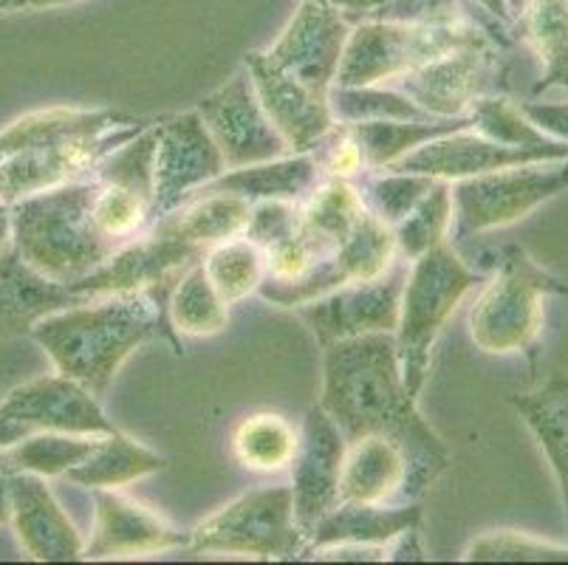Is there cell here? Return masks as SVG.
<instances>
[{"mask_svg": "<svg viewBox=\"0 0 568 565\" xmlns=\"http://www.w3.org/2000/svg\"><path fill=\"white\" fill-rule=\"evenodd\" d=\"M323 407L345 442L385 435L410 464L407 495L418 501L450 466V450L418 413L402 380L394 334L337 340L323 349Z\"/></svg>", "mask_w": 568, "mask_h": 565, "instance_id": "6da1fadb", "label": "cell"}, {"mask_svg": "<svg viewBox=\"0 0 568 565\" xmlns=\"http://www.w3.org/2000/svg\"><path fill=\"white\" fill-rule=\"evenodd\" d=\"M153 122L111 108H49L14 119L0 131V204L88 179Z\"/></svg>", "mask_w": 568, "mask_h": 565, "instance_id": "7a4b0ae2", "label": "cell"}, {"mask_svg": "<svg viewBox=\"0 0 568 565\" xmlns=\"http://www.w3.org/2000/svg\"><path fill=\"white\" fill-rule=\"evenodd\" d=\"M32 336L57 373L85 385L94 396L108 391L122 362L148 342L168 340L175 354H184L168 305L148 292L108 294L57 311L34 325Z\"/></svg>", "mask_w": 568, "mask_h": 565, "instance_id": "3957f363", "label": "cell"}, {"mask_svg": "<svg viewBox=\"0 0 568 565\" xmlns=\"http://www.w3.org/2000/svg\"><path fill=\"white\" fill-rule=\"evenodd\" d=\"M97 179L69 181L9 206L12 243L29 266L57 283H77L111 261L119 249L94 224Z\"/></svg>", "mask_w": 568, "mask_h": 565, "instance_id": "277c9868", "label": "cell"}, {"mask_svg": "<svg viewBox=\"0 0 568 565\" xmlns=\"http://www.w3.org/2000/svg\"><path fill=\"white\" fill-rule=\"evenodd\" d=\"M478 283H484V272L469 266L450 241L410 261L402 289L399 325L394 331L402 380L410 396L418 398L425 387L444 323Z\"/></svg>", "mask_w": 568, "mask_h": 565, "instance_id": "5b68a950", "label": "cell"}, {"mask_svg": "<svg viewBox=\"0 0 568 565\" xmlns=\"http://www.w3.org/2000/svg\"><path fill=\"white\" fill-rule=\"evenodd\" d=\"M568 294V283L544 269L524 246L495 252L493 274L469 311V336L484 354L531 351L544 331V300Z\"/></svg>", "mask_w": 568, "mask_h": 565, "instance_id": "8992f818", "label": "cell"}, {"mask_svg": "<svg viewBox=\"0 0 568 565\" xmlns=\"http://www.w3.org/2000/svg\"><path fill=\"white\" fill-rule=\"evenodd\" d=\"M484 43L498 40L475 20L450 26L363 20L351 29L334 85H385L450 51Z\"/></svg>", "mask_w": 568, "mask_h": 565, "instance_id": "52a82bcc", "label": "cell"}, {"mask_svg": "<svg viewBox=\"0 0 568 565\" xmlns=\"http://www.w3.org/2000/svg\"><path fill=\"white\" fill-rule=\"evenodd\" d=\"M568 190V159L531 162L453 181L450 243L462 246L469 238L487 235L518 224L526 215Z\"/></svg>", "mask_w": 568, "mask_h": 565, "instance_id": "ba28073f", "label": "cell"}, {"mask_svg": "<svg viewBox=\"0 0 568 565\" xmlns=\"http://www.w3.org/2000/svg\"><path fill=\"white\" fill-rule=\"evenodd\" d=\"M306 535L294 521L292 486H263L241 495L190 532V552L257 559H303Z\"/></svg>", "mask_w": 568, "mask_h": 565, "instance_id": "9c48e42d", "label": "cell"}, {"mask_svg": "<svg viewBox=\"0 0 568 565\" xmlns=\"http://www.w3.org/2000/svg\"><path fill=\"white\" fill-rule=\"evenodd\" d=\"M204 255L206 252L184 241L173 221L162 215L142 235L119 249L111 261H105L100 269L71 286L94 300L108 297V294L148 292L168 305L175 283Z\"/></svg>", "mask_w": 568, "mask_h": 565, "instance_id": "30bf717a", "label": "cell"}, {"mask_svg": "<svg viewBox=\"0 0 568 565\" xmlns=\"http://www.w3.org/2000/svg\"><path fill=\"white\" fill-rule=\"evenodd\" d=\"M153 221L182 206L201 186L226 173V162L195 111L156 119Z\"/></svg>", "mask_w": 568, "mask_h": 565, "instance_id": "8fae6325", "label": "cell"}, {"mask_svg": "<svg viewBox=\"0 0 568 565\" xmlns=\"http://www.w3.org/2000/svg\"><path fill=\"white\" fill-rule=\"evenodd\" d=\"M396 82H399V91L410 97L427 117H469V108L475 102L500 93L504 69L498 60V43L450 51Z\"/></svg>", "mask_w": 568, "mask_h": 565, "instance_id": "7c38bea8", "label": "cell"}, {"mask_svg": "<svg viewBox=\"0 0 568 565\" xmlns=\"http://www.w3.org/2000/svg\"><path fill=\"white\" fill-rule=\"evenodd\" d=\"M407 261L396 263L387 274L365 283H348L325 297L297 305V317L312 329L320 345L365 334H394L399 325L402 289H405Z\"/></svg>", "mask_w": 568, "mask_h": 565, "instance_id": "4fadbf2b", "label": "cell"}, {"mask_svg": "<svg viewBox=\"0 0 568 565\" xmlns=\"http://www.w3.org/2000/svg\"><path fill=\"white\" fill-rule=\"evenodd\" d=\"M195 113L206 124L213 142L219 144L226 170L268 162V159H281V155L292 153L286 139L277 133L275 124L268 122L246 69L232 77L224 88L204 97L195 105Z\"/></svg>", "mask_w": 568, "mask_h": 565, "instance_id": "5bb4252c", "label": "cell"}, {"mask_svg": "<svg viewBox=\"0 0 568 565\" xmlns=\"http://www.w3.org/2000/svg\"><path fill=\"white\" fill-rule=\"evenodd\" d=\"M348 34L351 26L343 14L328 7H320L314 0H303L301 9L281 31V38L263 54L288 77L328 97L334 80H337Z\"/></svg>", "mask_w": 568, "mask_h": 565, "instance_id": "9a60e30c", "label": "cell"}, {"mask_svg": "<svg viewBox=\"0 0 568 565\" xmlns=\"http://www.w3.org/2000/svg\"><path fill=\"white\" fill-rule=\"evenodd\" d=\"M345 438L337 424L323 407H312L303 418L301 442L292 461V497H294V521L306 535L317 528L339 497V473H343ZM308 548V546H306Z\"/></svg>", "mask_w": 568, "mask_h": 565, "instance_id": "2e32d148", "label": "cell"}, {"mask_svg": "<svg viewBox=\"0 0 568 565\" xmlns=\"http://www.w3.org/2000/svg\"><path fill=\"white\" fill-rule=\"evenodd\" d=\"M557 159H568V144H560V148H513V144H500L484 137L475 128H462V131H453L447 137L422 144L385 170L462 181L473 179V175L495 173V170L518 168V164L557 162Z\"/></svg>", "mask_w": 568, "mask_h": 565, "instance_id": "e0dca14e", "label": "cell"}, {"mask_svg": "<svg viewBox=\"0 0 568 565\" xmlns=\"http://www.w3.org/2000/svg\"><path fill=\"white\" fill-rule=\"evenodd\" d=\"M0 418L23 424L29 433H40V430L80 435L116 433L94 393L63 373L14 387L0 402Z\"/></svg>", "mask_w": 568, "mask_h": 565, "instance_id": "ac0fdd59", "label": "cell"}, {"mask_svg": "<svg viewBox=\"0 0 568 565\" xmlns=\"http://www.w3.org/2000/svg\"><path fill=\"white\" fill-rule=\"evenodd\" d=\"M244 69L252 77V85H255L268 122L275 124L277 133L286 139L292 153L314 150L320 139L337 124L328 97L312 91L301 80H294L286 71L272 65L263 51H250Z\"/></svg>", "mask_w": 568, "mask_h": 565, "instance_id": "d6986e66", "label": "cell"}, {"mask_svg": "<svg viewBox=\"0 0 568 565\" xmlns=\"http://www.w3.org/2000/svg\"><path fill=\"white\" fill-rule=\"evenodd\" d=\"M94 492V532L85 543V559L108 557H139V554H159L170 548H182L190 535L164 523L156 512L136 504L131 497L113 490Z\"/></svg>", "mask_w": 568, "mask_h": 565, "instance_id": "ffe728a7", "label": "cell"}, {"mask_svg": "<svg viewBox=\"0 0 568 565\" xmlns=\"http://www.w3.org/2000/svg\"><path fill=\"white\" fill-rule=\"evenodd\" d=\"M9 492H12V521L9 523L14 526V535L29 557L40 563L82 559L85 541L63 506L57 504L45 478L32 473L9 475Z\"/></svg>", "mask_w": 568, "mask_h": 565, "instance_id": "44dd1931", "label": "cell"}, {"mask_svg": "<svg viewBox=\"0 0 568 565\" xmlns=\"http://www.w3.org/2000/svg\"><path fill=\"white\" fill-rule=\"evenodd\" d=\"M94 297L77 292L71 283H57L29 266L18 246L9 243L0 249V340L32 336V329L57 311L91 303Z\"/></svg>", "mask_w": 568, "mask_h": 565, "instance_id": "7402d4cb", "label": "cell"}, {"mask_svg": "<svg viewBox=\"0 0 568 565\" xmlns=\"http://www.w3.org/2000/svg\"><path fill=\"white\" fill-rule=\"evenodd\" d=\"M410 464L385 435H363L345 442L343 473H339V497L356 504H413L407 495Z\"/></svg>", "mask_w": 568, "mask_h": 565, "instance_id": "603a6c76", "label": "cell"}, {"mask_svg": "<svg viewBox=\"0 0 568 565\" xmlns=\"http://www.w3.org/2000/svg\"><path fill=\"white\" fill-rule=\"evenodd\" d=\"M323 170H320L317 155L312 150L306 153H288L281 159H268V162L246 164V168H235L221 173L210 184H204V193H232L241 199L252 201H292V204H303L317 190L323 181Z\"/></svg>", "mask_w": 568, "mask_h": 565, "instance_id": "cb8c5ba5", "label": "cell"}, {"mask_svg": "<svg viewBox=\"0 0 568 565\" xmlns=\"http://www.w3.org/2000/svg\"><path fill=\"white\" fill-rule=\"evenodd\" d=\"M422 526V506L413 504H356V501H339L308 537V552L328 546H387L399 537L405 528ZM303 554V557H306Z\"/></svg>", "mask_w": 568, "mask_h": 565, "instance_id": "d4e9b609", "label": "cell"}, {"mask_svg": "<svg viewBox=\"0 0 568 565\" xmlns=\"http://www.w3.org/2000/svg\"><path fill=\"white\" fill-rule=\"evenodd\" d=\"M509 402L549 461L568 523V376L562 371H551L540 385L515 393Z\"/></svg>", "mask_w": 568, "mask_h": 565, "instance_id": "484cf974", "label": "cell"}, {"mask_svg": "<svg viewBox=\"0 0 568 565\" xmlns=\"http://www.w3.org/2000/svg\"><path fill=\"white\" fill-rule=\"evenodd\" d=\"M365 212L368 204L354 181L323 179L301 204V232L320 255L328 258L354 232Z\"/></svg>", "mask_w": 568, "mask_h": 565, "instance_id": "4316f807", "label": "cell"}, {"mask_svg": "<svg viewBox=\"0 0 568 565\" xmlns=\"http://www.w3.org/2000/svg\"><path fill=\"white\" fill-rule=\"evenodd\" d=\"M162 470H168L164 455L133 442L116 430V433L102 435L91 455L74 470H69L65 478L77 486H85V490H119V486L156 475Z\"/></svg>", "mask_w": 568, "mask_h": 565, "instance_id": "83f0119b", "label": "cell"}, {"mask_svg": "<svg viewBox=\"0 0 568 565\" xmlns=\"http://www.w3.org/2000/svg\"><path fill=\"white\" fill-rule=\"evenodd\" d=\"M354 133L356 144L363 148L365 168L385 170L394 162L405 159L422 144L453 131L469 128L473 119H427V122H405V119H371V122H345Z\"/></svg>", "mask_w": 568, "mask_h": 565, "instance_id": "f1b7e54d", "label": "cell"}, {"mask_svg": "<svg viewBox=\"0 0 568 565\" xmlns=\"http://www.w3.org/2000/svg\"><path fill=\"white\" fill-rule=\"evenodd\" d=\"M250 215L252 201L232 193H204V190L193 193L182 206L168 212L179 235L199 246L201 252L213 249L215 243L244 235Z\"/></svg>", "mask_w": 568, "mask_h": 565, "instance_id": "f546056e", "label": "cell"}, {"mask_svg": "<svg viewBox=\"0 0 568 565\" xmlns=\"http://www.w3.org/2000/svg\"><path fill=\"white\" fill-rule=\"evenodd\" d=\"M100 438L102 435L54 433V430L29 433L12 447L0 450V473H32L40 475V478H60L69 470H74L77 464H82Z\"/></svg>", "mask_w": 568, "mask_h": 565, "instance_id": "4dcf8cb0", "label": "cell"}, {"mask_svg": "<svg viewBox=\"0 0 568 565\" xmlns=\"http://www.w3.org/2000/svg\"><path fill=\"white\" fill-rule=\"evenodd\" d=\"M518 20L526 46L544 65L535 93L568 91V0H529Z\"/></svg>", "mask_w": 568, "mask_h": 565, "instance_id": "1f68e13d", "label": "cell"}, {"mask_svg": "<svg viewBox=\"0 0 568 565\" xmlns=\"http://www.w3.org/2000/svg\"><path fill=\"white\" fill-rule=\"evenodd\" d=\"M301 433L281 413H252L232 433V453L237 464L252 473H283L297 453Z\"/></svg>", "mask_w": 568, "mask_h": 565, "instance_id": "d6a6232c", "label": "cell"}, {"mask_svg": "<svg viewBox=\"0 0 568 565\" xmlns=\"http://www.w3.org/2000/svg\"><path fill=\"white\" fill-rule=\"evenodd\" d=\"M168 317L179 336H215L230 323V305L215 292L201 261L190 266L170 292Z\"/></svg>", "mask_w": 568, "mask_h": 565, "instance_id": "836d02e7", "label": "cell"}, {"mask_svg": "<svg viewBox=\"0 0 568 565\" xmlns=\"http://www.w3.org/2000/svg\"><path fill=\"white\" fill-rule=\"evenodd\" d=\"M206 278L215 286L226 305H235L246 300L250 294H257L261 283L266 280V258L263 249L246 241L244 235L230 238L224 243H215L213 249H206V255L201 258Z\"/></svg>", "mask_w": 568, "mask_h": 565, "instance_id": "e575fe53", "label": "cell"}, {"mask_svg": "<svg viewBox=\"0 0 568 565\" xmlns=\"http://www.w3.org/2000/svg\"><path fill=\"white\" fill-rule=\"evenodd\" d=\"M453 226V181L436 179L430 193L418 201L399 224L394 226L402 261H416L438 243L450 241Z\"/></svg>", "mask_w": 568, "mask_h": 565, "instance_id": "d590c367", "label": "cell"}, {"mask_svg": "<svg viewBox=\"0 0 568 565\" xmlns=\"http://www.w3.org/2000/svg\"><path fill=\"white\" fill-rule=\"evenodd\" d=\"M328 105L337 122H371V119L427 122L433 119L410 97L402 91H387L385 85H334L328 91Z\"/></svg>", "mask_w": 568, "mask_h": 565, "instance_id": "8d00e7d4", "label": "cell"}, {"mask_svg": "<svg viewBox=\"0 0 568 565\" xmlns=\"http://www.w3.org/2000/svg\"><path fill=\"white\" fill-rule=\"evenodd\" d=\"M469 119L478 133L495 139L500 144H513V148H560V139L549 137L520 111V105L509 102L504 93L484 97L469 108Z\"/></svg>", "mask_w": 568, "mask_h": 565, "instance_id": "74e56055", "label": "cell"}, {"mask_svg": "<svg viewBox=\"0 0 568 565\" xmlns=\"http://www.w3.org/2000/svg\"><path fill=\"white\" fill-rule=\"evenodd\" d=\"M433 184H436V179H430V175L385 170L382 175L365 179L363 186H359V193H363L365 204H368V210L376 218H382L385 224L396 226L418 201L430 193Z\"/></svg>", "mask_w": 568, "mask_h": 565, "instance_id": "f35d334b", "label": "cell"}, {"mask_svg": "<svg viewBox=\"0 0 568 565\" xmlns=\"http://www.w3.org/2000/svg\"><path fill=\"white\" fill-rule=\"evenodd\" d=\"M469 563H568V548L549 541L520 535V532H493L473 541L464 552Z\"/></svg>", "mask_w": 568, "mask_h": 565, "instance_id": "ab89813d", "label": "cell"}, {"mask_svg": "<svg viewBox=\"0 0 568 565\" xmlns=\"http://www.w3.org/2000/svg\"><path fill=\"white\" fill-rule=\"evenodd\" d=\"M312 153L317 155L320 170H323L325 179L354 181L356 175H363L368 170L365 168L363 148L356 144L354 133H351V128L345 122L334 124L332 131L320 139Z\"/></svg>", "mask_w": 568, "mask_h": 565, "instance_id": "60d3db41", "label": "cell"}, {"mask_svg": "<svg viewBox=\"0 0 568 565\" xmlns=\"http://www.w3.org/2000/svg\"><path fill=\"white\" fill-rule=\"evenodd\" d=\"M263 258H266V280H275V283H294L306 278L323 261V255L306 241L301 230L263 249Z\"/></svg>", "mask_w": 568, "mask_h": 565, "instance_id": "b9f144b4", "label": "cell"}, {"mask_svg": "<svg viewBox=\"0 0 568 565\" xmlns=\"http://www.w3.org/2000/svg\"><path fill=\"white\" fill-rule=\"evenodd\" d=\"M368 20H390V23L413 26H450L469 20L462 0H387Z\"/></svg>", "mask_w": 568, "mask_h": 565, "instance_id": "7bdbcfd3", "label": "cell"}, {"mask_svg": "<svg viewBox=\"0 0 568 565\" xmlns=\"http://www.w3.org/2000/svg\"><path fill=\"white\" fill-rule=\"evenodd\" d=\"M301 230V204L292 201H257L252 204L250 224H246L244 238L255 246L266 249L283 238L294 235Z\"/></svg>", "mask_w": 568, "mask_h": 565, "instance_id": "ee69618b", "label": "cell"}, {"mask_svg": "<svg viewBox=\"0 0 568 565\" xmlns=\"http://www.w3.org/2000/svg\"><path fill=\"white\" fill-rule=\"evenodd\" d=\"M518 105L540 131L568 144V102H518Z\"/></svg>", "mask_w": 568, "mask_h": 565, "instance_id": "f6af8a7d", "label": "cell"}, {"mask_svg": "<svg viewBox=\"0 0 568 565\" xmlns=\"http://www.w3.org/2000/svg\"><path fill=\"white\" fill-rule=\"evenodd\" d=\"M385 559H399V563H405V559H430V557H427L425 546H422V535H418V526L405 528L399 537H394V541L387 543Z\"/></svg>", "mask_w": 568, "mask_h": 565, "instance_id": "bcb514c9", "label": "cell"}, {"mask_svg": "<svg viewBox=\"0 0 568 565\" xmlns=\"http://www.w3.org/2000/svg\"><path fill=\"white\" fill-rule=\"evenodd\" d=\"M314 3L334 9V12L343 14L345 20H348V18L368 20L371 14H374L376 9L382 7V3H387V0H314Z\"/></svg>", "mask_w": 568, "mask_h": 565, "instance_id": "7dc6e473", "label": "cell"}, {"mask_svg": "<svg viewBox=\"0 0 568 565\" xmlns=\"http://www.w3.org/2000/svg\"><path fill=\"white\" fill-rule=\"evenodd\" d=\"M475 7H481L484 14H487L495 26L513 31L515 14L513 9H509V0H475Z\"/></svg>", "mask_w": 568, "mask_h": 565, "instance_id": "c3c4849f", "label": "cell"}, {"mask_svg": "<svg viewBox=\"0 0 568 565\" xmlns=\"http://www.w3.org/2000/svg\"><path fill=\"white\" fill-rule=\"evenodd\" d=\"M29 435V430L23 427V424H14V422H7V418H0V450L12 447V444H18L20 438H26Z\"/></svg>", "mask_w": 568, "mask_h": 565, "instance_id": "681fc988", "label": "cell"}, {"mask_svg": "<svg viewBox=\"0 0 568 565\" xmlns=\"http://www.w3.org/2000/svg\"><path fill=\"white\" fill-rule=\"evenodd\" d=\"M65 3H77V0H9L3 12H18V9H51L65 7Z\"/></svg>", "mask_w": 568, "mask_h": 565, "instance_id": "f907efd6", "label": "cell"}, {"mask_svg": "<svg viewBox=\"0 0 568 565\" xmlns=\"http://www.w3.org/2000/svg\"><path fill=\"white\" fill-rule=\"evenodd\" d=\"M12 521V492H9V475L0 473V526Z\"/></svg>", "mask_w": 568, "mask_h": 565, "instance_id": "816d5d0a", "label": "cell"}, {"mask_svg": "<svg viewBox=\"0 0 568 565\" xmlns=\"http://www.w3.org/2000/svg\"><path fill=\"white\" fill-rule=\"evenodd\" d=\"M12 238V221H9V206L0 204V249L7 246Z\"/></svg>", "mask_w": 568, "mask_h": 565, "instance_id": "f5cc1de1", "label": "cell"}, {"mask_svg": "<svg viewBox=\"0 0 568 565\" xmlns=\"http://www.w3.org/2000/svg\"><path fill=\"white\" fill-rule=\"evenodd\" d=\"M526 3H529V0H509V9H513L515 20H518V18H520V14H524Z\"/></svg>", "mask_w": 568, "mask_h": 565, "instance_id": "db71d44e", "label": "cell"}, {"mask_svg": "<svg viewBox=\"0 0 568 565\" xmlns=\"http://www.w3.org/2000/svg\"><path fill=\"white\" fill-rule=\"evenodd\" d=\"M7 3H9V0H0V12H3V9H7Z\"/></svg>", "mask_w": 568, "mask_h": 565, "instance_id": "11a10c76", "label": "cell"}]
</instances>
